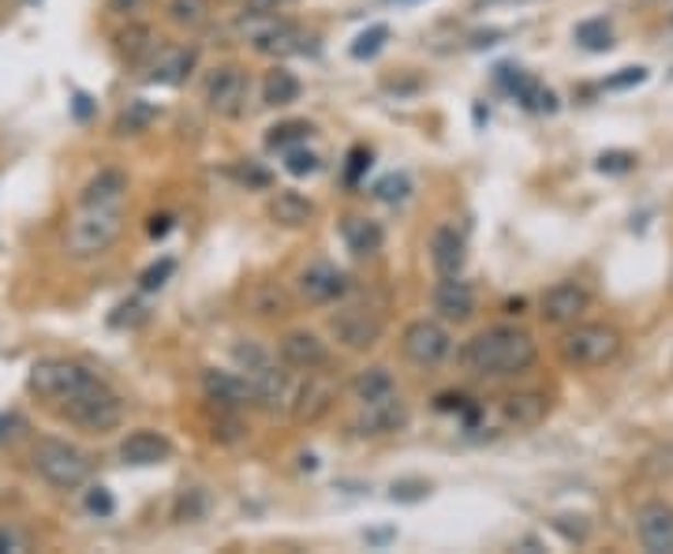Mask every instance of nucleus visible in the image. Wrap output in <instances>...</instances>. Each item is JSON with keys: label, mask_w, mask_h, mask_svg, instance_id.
I'll list each match as a JSON object with an SVG mask.
<instances>
[{"label": "nucleus", "mask_w": 673, "mask_h": 554, "mask_svg": "<svg viewBox=\"0 0 673 554\" xmlns=\"http://www.w3.org/2000/svg\"><path fill=\"white\" fill-rule=\"evenodd\" d=\"M248 304H251L254 315H262V319H281V315L293 312V299H288L285 289H277L274 281H262V285H254L251 296H248Z\"/></svg>", "instance_id": "28"}, {"label": "nucleus", "mask_w": 673, "mask_h": 554, "mask_svg": "<svg viewBox=\"0 0 673 554\" xmlns=\"http://www.w3.org/2000/svg\"><path fill=\"white\" fill-rule=\"evenodd\" d=\"M31 465L45 479V484L60 487V490H76L90 479V457L71 442L60 439H42L31 450Z\"/></svg>", "instance_id": "6"}, {"label": "nucleus", "mask_w": 673, "mask_h": 554, "mask_svg": "<svg viewBox=\"0 0 673 554\" xmlns=\"http://www.w3.org/2000/svg\"><path fill=\"white\" fill-rule=\"evenodd\" d=\"M591 307V293L580 281H558L543 293V304H539V315L543 323L550 326H572L584 319V312Z\"/></svg>", "instance_id": "15"}, {"label": "nucleus", "mask_w": 673, "mask_h": 554, "mask_svg": "<svg viewBox=\"0 0 673 554\" xmlns=\"http://www.w3.org/2000/svg\"><path fill=\"white\" fill-rule=\"evenodd\" d=\"M408 427V405L400 394L378 397V402H363L360 412L352 416V431L360 439H381V434H397Z\"/></svg>", "instance_id": "12"}, {"label": "nucleus", "mask_w": 673, "mask_h": 554, "mask_svg": "<svg viewBox=\"0 0 673 554\" xmlns=\"http://www.w3.org/2000/svg\"><path fill=\"white\" fill-rule=\"evenodd\" d=\"M169 15L180 26H203L206 20H210V0H172Z\"/></svg>", "instance_id": "33"}, {"label": "nucleus", "mask_w": 673, "mask_h": 554, "mask_svg": "<svg viewBox=\"0 0 673 554\" xmlns=\"http://www.w3.org/2000/svg\"><path fill=\"white\" fill-rule=\"evenodd\" d=\"M127 177L121 169H102L79 195L76 214L64 229V251L71 259H98L121 240L124 233Z\"/></svg>", "instance_id": "1"}, {"label": "nucleus", "mask_w": 673, "mask_h": 554, "mask_svg": "<svg viewBox=\"0 0 673 554\" xmlns=\"http://www.w3.org/2000/svg\"><path fill=\"white\" fill-rule=\"evenodd\" d=\"M169 457H172V442L161 431H150V427H142V431H132L121 442V461H124V465H132V468L166 465Z\"/></svg>", "instance_id": "19"}, {"label": "nucleus", "mask_w": 673, "mask_h": 554, "mask_svg": "<svg viewBox=\"0 0 673 554\" xmlns=\"http://www.w3.org/2000/svg\"><path fill=\"white\" fill-rule=\"evenodd\" d=\"M389 42V26L386 23H375V26H367V31L360 34L356 45H352V57L356 60H367V57H375V53H381V45Z\"/></svg>", "instance_id": "37"}, {"label": "nucleus", "mask_w": 673, "mask_h": 554, "mask_svg": "<svg viewBox=\"0 0 673 554\" xmlns=\"http://www.w3.org/2000/svg\"><path fill=\"white\" fill-rule=\"evenodd\" d=\"M502 83L509 87V94H516V102L535 109V113H554L558 109V98L550 94L543 83H535V79H527L521 68H502Z\"/></svg>", "instance_id": "25"}, {"label": "nucleus", "mask_w": 673, "mask_h": 554, "mask_svg": "<svg viewBox=\"0 0 673 554\" xmlns=\"http://www.w3.org/2000/svg\"><path fill=\"white\" fill-rule=\"evenodd\" d=\"M296 296L311 307L336 304V299L349 296V274L336 270L333 262H311L307 270H299L296 278Z\"/></svg>", "instance_id": "14"}, {"label": "nucleus", "mask_w": 673, "mask_h": 554, "mask_svg": "<svg viewBox=\"0 0 673 554\" xmlns=\"http://www.w3.org/2000/svg\"><path fill=\"white\" fill-rule=\"evenodd\" d=\"M577 42L584 45V49L591 53H603V49H611V23L606 20H591V23H580L577 26Z\"/></svg>", "instance_id": "35"}, {"label": "nucleus", "mask_w": 673, "mask_h": 554, "mask_svg": "<svg viewBox=\"0 0 673 554\" xmlns=\"http://www.w3.org/2000/svg\"><path fill=\"white\" fill-rule=\"evenodd\" d=\"M248 90H251L248 71L240 65H221L210 76V83H206V105H210V113L225 116V121H236L248 109Z\"/></svg>", "instance_id": "10"}, {"label": "nucleus", "mask_w": 673, "mask_h": 554, "mask_svg": "<svg viewBox=\"0 0 673 554\" xmlns=\"http://www.w3.org/2000/svg\"><path fill=\"white\" fill-rule=\"evenodd\" d=\"M636 166V154H625V150H611L598 158V172H629Z\"/></svg>", "instance_id": "41"}, {"label": "nucleus", "mask_w": 673, "mask_h": 554, "mask_svg": "<svg viewBox=\"0 0 673 554\" xmlns=\"http://www.w3.org/2000/svg\"><path fill=\"white\" fill-rule=\"evenodd\" d=\"M217 416H210V439L221 442V446H232V442H240L243 434V420H240V408H225V405H214Z\"/></svg>", "instance_id": "30"}, {"label": "nucleus", "mask_w": 673, "mask_h": 554, "mask_svg": "<svg viewBox=\"0 0 673 554\" xmlns=\"http://www.w3.org/2000/svg\"><path fill=\"white\" fill-rule=\"evenodd\" d=\"M400 352L415 368H438V363L453 352V333L445 330L438 319H415L400 333Z\"/></svg>", "instance_id": "9"}, {"label": "nucleus", "mask_w": 673, "mask_h": 554, "mask_svg": "<svg viewBox=\"0 0 673 554\" xmlns=\"http://www.w3.org/2000/svg\"><path fill=\"white\" fill-rule=\"evenodd\" d=\"M299 98V79L288 68H274L262 83V102L266 105H293Z\"/></svg>", "instance_id": "29"}, {"label": "nucleus", "mask_w": 673, "mask_h": 554, "mask_svg": "<svg viewBox=\"0 0 673 554\" xmlns=\"http://www.w3.org/2000/svg\"><path fill=\"white\" fill-rule=\"evenodd\" d=\"M277 357L285 368L293 371H322L326 363H330V349H326V341L318 338L311 330H288L285 338L277 341Z\"/></svg>", "instance_id": "16"}, {"label": "nucleus", "mask_w": 673, "mask_h": 554, "mask_svg": "<svg viewBox=\"0 0 673 554\" xmlns=\"http://www.w3.org/2000/svg\"><path fill=\"white\" fill-rule=\"evenodd\" d=\"M20 551H26V540L15 529L0 524V554H20Z\"/></svg>", "instance_id": "43"}, {"label": "nucleus", "mask_w": 673, "mask_h": 554, "mask_svg": "<svg viewBox=\"0 0 673 554\" xmlns=\"http://www.w3.org/2000/svg\"><path fill=\"white\" fill-rule=\"evenodd\" d=\"M311 132L315 128L307 121H285V124H277V128H270L266 143L274 150H288L293 143H307V139H311Z\"/></svg>", "instance_id": "32"}, {"label": "nucleus", "mask_w": 673, "mask_h": 554, "mask_svg": "<svg viewBox=\"0 0 673 554\" xmlns=\"http://www.w3.org/2000/svg\"><path fill=\"white\" fill-rule=\"evenodd\" d=\"M539 360V344L521 326H490L460 349V368L479 378L524 375Z\"/></svg>", "instance_id": "2"}, {"label": "nucleus", "mask_w": 673, "mask_h": 554, "mask_svg": "<svg viewBox=\"0 0 673 554\" xmlns=\"http://www.w3.org/2000/svg\"><path fill=\"white\" fill-rule=\"evenodd\" d=\"M169 222H172V217H166V214L150 217V236H166V233H169Z\"/></svg>", "instance_id": "45"}, {"label": "nucleus", "mask_w": 673, "mask_h": 554, "mask_svg": "<svg viewBox=\"0 0 673 554\" xmlns=\"http://www.w3.org/2000/svg\"><path fill=\"white\" fill-rule=\"evenodd\" d=\"M550 416V397L539 389H521V394H509L502 402V420L513 431H532Z\"/></svg>", "instance_id": "21"}, {"label": "nucleus", "mask_w": 673, "mask_h": 554, "mask_svg": "<svg viewBox=\"0 0 673 554\" xmlns=\"http://www.w3.org/2000/svg\"><path fill=\"white\" fill-rule=\"evenodd\" d=\"M621 349H625V338L611 323H572L566 338H561V360L588 371L611 368L621 357Z\"/></svg>", "instance_id": "4"}, {"label": "nucleus", "mask_w": 673, "mask_h": 554, "mask_svg": "<svg viewBox=\"0 0 673 554\" xmlns=\"http://www.w3.org/2000/svg\"><path fill=\"white\" fill-rule=\"evenodd\" d=\"M636 535L643 551L651 554H673V506L670 502H643L636 510Z\"/></svg>", "instance_id": "17"}, {"label": "nucleus", "mask_w": 673, "mask_h": 554, "mask_svg": "<svg viewBox=\"0 0 673 554\" xmlns=\"http://www.w3.org/2000/svg\"><path fill=\"white\" fill-rule=\"evenodd\" d=\"M341 240L344 248L352 251V256H375L381 251V244H386V233H381L378 222H370V217H360V214H349L341 222Z\"/></svg>", "instance_id": "24"}, {"label": "nucleus", "mask_w": 673, "mask_h": 554, "mask_svg": "<svg viewBox=\"0 0 673 554\" xmlns=\"http://www.w3.org/2000/svg\"><path fill=\"white\" fill-rule=\"evenodd\" d=\"M349 394L356 397V405H363V402H378V397L397 394V383H393V375H389V368H381V363H375V368L356 371V378H352V383H349Z\"/></svg>", "instance_id": "27"}, {"label": "nucleus", "mask_w": 673, "mask_h": 554, "mask_svg": "<svg viewBox=\"0 0 673 554\" xmlns=\"http://www.w3.org/2000/svg\"><path fill=\"white\" fill-rule=\"evenodd\" d=\"M336 402V383L318 371H307V378L299 383V389H293V402H288V412L299 427H315L318 420L333 412Z\"/></svg>", "instance_id": "13"}, {"label": "nucleus", "mask_w": 673, "mask_h": 554, "mask_svg": "<svg viewBox=\"0 0 673 554\" xmlns=\"http://www.w3.org/2000/svg\"><path fill=\"white\" fill-rule=\"evenodd\" d=\"M367 169H370V150H367V147H352L349 169H344V180H349V184H360V177H363Z\"/></svg>", "instance_id": "40"}, {"label": "nucleus", "mask_w": 673, "mask_h": 554, "mask_svg": "<svg viewBox=\"0 0 673 554\" xmlns=\"http://www.w3.org/2000/svg\"><path fill=\"white\" fill-rule=\"evenodd\" d=\"M248 42L266 57H293V53H304V34H299L296 23L277 20L274 12H251V31Z\"/></svg>", "instance_id": "11"}, {"label": "nucleus", "mask_w": 673, "mask_h": 554, "mask_svg": "<svg viewBox=\"0 0 673 554\" xmlns=\"http://www.w3.org/2000/svg\"><path fill=\"white\" fill-rule=\"evenodd\" d=\"M330 330L349 352H367V349H375V344L381 341V333H386V315L375 312L370 304L349 299V304L333 312Z\"/></svg>", "instance_id": "8"}, {"label": "nucleus", "mask_w": 673, "mask_h": 554, "mask_svg": "<svg viewBox=\"0 0 673 554\" xmlns=\"http://www.w3.org/2000/svg\"><path fill=\"white\" fill-rule=\"evenodd\" d=\"M408 195H412V180L404 172H389L375 184V199H381V203H404Z\"/></svg>", "instance_id": "36"}, {"label": "nucleus", "mask_w": 673, "mask_h": 554, "mask_svg": "<svg viewBox=\"0 0 673 554\" xmlns=\"http://www.w3.org/2000/svg\"><path fill=\"white\" fill-rule=\"evenodd\" d=\"M203 394L210 405L225 408H243L251 405V386L240 371H225V368H206L203 371Z\"/></svg>", "instance_id": "20"}, {"label": "nucleus", "mask_w": 673, "mask_h": 554, "mask_svg": "<svg viewBox=\"0 0 673 554\" xmlns=\"http://www.w3.org/2000/svg\"><path fill=\"white\" fill-rule=\"evenodd\" d=\"M434 312L445 323H468L476 315V293H471L468 281H460V274L442 278L438 289H434Z\"/></svg>", "instance_id": "22"}, {"label": "nucleus", "mask_w": 673, "mask_h": 554, "mask_svg": "<svg viewBox=\"0 0 673 554\" xmlns=\"http://www.w3.org/2000/svg\"><path fill=\"white\" fill-rule=\"evenodd\" d=\"M277 4H285V0H254L251 12H274Z\"/></svg>", "instance_id": "46"}, {"label": "nucleus", "mask_w": 673, "mask_h": 554, "mask_svg": "<svg viewBox=\"0 0 673 554\" xmlns=\"http://www.w3.org/2000/svg\"><path fill=\"white\" fill-rule=\"evenodd\" d=\"M270 217H274L281 229H304L315 217V203L307 195L293 192V188H285V192L270 199Z\"/></svg>", "instance_id": "26"}, {"label": "nucleus", "mask_w": 673, "mask_h": 554, "mask_svg": "<svg viewBox=\"0 0 673 554\" xmlns=\"http://www.w3.org/2000/svg\"><path fill=\"white\" fill-rule=\"evenodd\" d=\"M60 416H68V420L76 427H83V431L105 434L124 420V405H121V397L94 375L76 397H68V402L60 405Z\"/></svg>", "instance_id": "5"}, {"label": "nucleus", "mask_w": 673, "mask_h": 554, "mask_svg": "<svg viewBox=\"0 0 673 554\" xmlns=\"http://www.w3.org/2000/svg\"><path fill=\"white\" fill-rule=\"evenodd\" d=\"M232 357L240 363V375L248 378V386H251V405L266 408V412L288 408V402H293V386H288V375L277 368L266 349H259L254 341H240L232 349Z\"/></svg>", "instance_id": "3"}, {"label": "nucleus", "mask_w": 673, "mask_h": 554, "mask_svg": "<svg viewBox=\"0 0 673 554\" xmlns=\"http://www.w3.org/2000/svg\"><path fill=\"white\" fill-rule=\"evenodd\" d=\"M464 259H468L464 236L453 229V225H438L431 236V262H434V270H438V278H457L464 270Z\"/></svg>", "instance_id": "23"}, {"label": "nucleus", "mask_w": 673, "mask_h": 554, "mask_svg": "<svg viewBox=\"0 0 673 554\" xmlns=\"http://www.w3.org/2000/svg\"><path fill=\"white\" fill-rule=\"evenodd\" d=\"M153 116H158V109H153L150 102H142V98H135V102H127L124 113L116 116V132H121V135H139V132L150 128Z\"/></svg>", "instance_id": "31"}, {"label": "nucleus", "mask_w": 673, "mask_h": 554, "mask_svg": "<svg viewBox=\"0 0 673 554\" xmlns=\"http://www.w3.org/2000/svg\"><path fill=\"white\" fill-rule=\"evenodd\" d=\"M121 42H124V49H127V57H132V60H150V53L158 49L150 26H127Z\"/></svg>", "instance_id": "34"}, {"label": "nucleus", "mask_w": 673, "mask_h": 554, "mask_svg": "<svg viewBox=\"0 0 673 554\" xmlns=\"http://www.w3.org/2000/svg\"><path fill=\"white\" fill-rule=\"evenodd\" d=\"M87 510L90 513H113V498H109V490L105 487H90V495H87Z\"/></svg>", "instance_id": "42"}, {"label": "nucleus", "mask_w": 673, "mask_h": 554, "mask_svg": "<svg viewBox=\"0 0 673 554\" xmlns=\"http://www.w3.org/2000/svg\"><path fill=\"white\" fill-rule=\"evenodd\" d=\"M116 8H132V4H139V0H113Z\"/></svg>", "instance_id": "47"}, {"label": "nucleus", "mask_w": 673, "mask_h": 554, "mask_svg": "<svg viewBox=\"0 0 673 554\" xmlns=\"http://www.w3.org/2000/svg\"><path fill=\"white\" fill-rule=\"evenodd\" d=\"M643 79H648V71H643V68H625L621 76H614V79H611V83H606V87H611V90H617V87H632V83H643Z\"/></svg>", "instance_id": "44"}, {"label": "nucleus", "mask_w": 673, "mask_h": 554, "mask_svg": "<svg viewBox=\"0 0 673 554\" xmlns=\"http://www.w3.org/2000/svg\"><path fill=\"white\" fill-rule=\"evenodd\" d=\"M0 434H4V420H0Z\"/></svg>", "instance_id": "48"}, {"label": "nucleus", "mask_w": 673, "mask_h": 554, "mask_svg": "<svg viewBox=\"0 0 673 554\" xmlns=\"http://www.w3.org/2000/svg\"><path fill=\"white\" fill-rule=\"evenodd\" d=\"M285 169L293 172V177H311V172H318V158L304 147H288L285 150Z\"/></svg>", "instance_id": "38"}, {"label": "nucleus", "mask_w": 673, "mask_h": 554, "mask_svg": "<svg viewBox=\"0 0 673 554\" xmlns=\"http://www.w3.org/2000/svg\"><path fill=\"white\" fill-rule=\"evenodd\" d=\"M176 270V262L172 259H161V262H153V267L147 270V274L139 278V285H142V293H153V289H161L166 285V278Z\"/></svg>", "instance_id": "39"}, {"label": "nucleus", "mask_w": 673, "mask_h": 554, "mask_svg": "<svg viewBox=\"0 0 673 554\" xmlns=\"http://www.w3.org/2000/svg\"><path fill=\"white\" fill-rule=\"evenodd\" d=\"M198 65V49L195 45H158L150 53L147 68H150V83H161V87H176L195 71Z\"/></svg>", "instance_id": "18"}, {"label": "nucleus", "mask_w": 673, "mask_h": 554, "mask_svg": "<svg viewBox=\"0 0 673 554\" xmlns=\"http://www.w3.org/2000/svg\"><path fill=\"white\" fill-rule=\"evenodd\" d=\"M90 378L94 375L71 360H38L31 368V375H26V389H31L38 402H49L60 408L68 397H76Z\"/></svg>", "instance_id": "7"}]
</instances>
